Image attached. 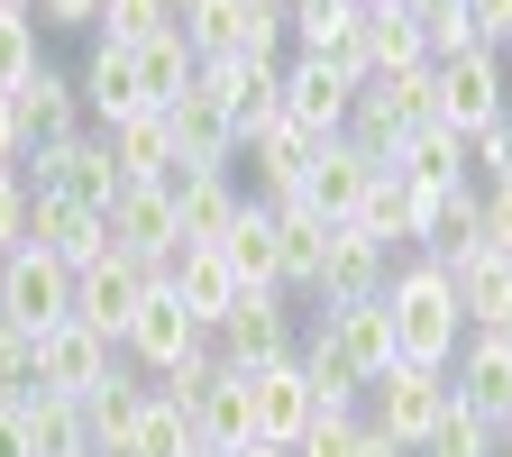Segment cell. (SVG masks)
I'll list each match as a JSON object with an SVG mask.
<instances>
[{
  "mask_svg": "<svg viewBox=\"0 0 512 457\" xmlns=\"http://www.w3.org/2000/svg\"><path fill=\"white\" fill-rule=\"evenodd\" d=\"M384 311H394V357H412V366H458L467 311H458V275H448V266L403 256L394 284H384Z\"/></svg>",
  "mask_w": 512,
  "mask_h": 457,
  "instance_id": "1",
  "label": "cell"
},
{
  "mask_svg": "<svg viewBox=\"0 0 512 457\" xmlns=\"http://www.w3.org/2000/svg\"><path fill=\"white\" fill-rule=\"evenodd\" d=\"M302 366H311V384H375L394 366V311H384V293L375 302H311Z\"/></svg>",
  "mask_w": 512,
  "mask_h": 457,
  "instance_id": "2",
  "label": "cell"
},
{
  "mask_svg": "<svg viewBox=\"0 0 512 457\" xmlns=\"http://www.w3.org/2000/svg\"><path fill=\"white\" fill-rule=\"evenodd\" d=\"M458 412V384H448V366H412V357H394L375 384H366V421L375 430H394L412 457H421V439Z\"/></svg>",
  "mask_w": 512,
  "mask_h": 457,
  "instance_id": "3",
  "label": "cell"
},
{
  "mask_svg": "<svg viewBox=\"0 0 512 457\" xmlns=\"http://www.w3.org/2000/svg\"><path fill=\"white\" fill-rule=\"evenodd\" d=\"M202 348H211V330L174 302V284H156V293L138 302V320H128V339H119V366H138V375L156 384V375H174L183 357H202Z\"/></svg>",
  "mask_w": 512,
  "mask_h": 457,
  "instance_id": "4",
  "label": "cell"
},
{
  "mask_svg": "<svg viewBox=\"0 0 512 457\" xmlns=\"http://www.w3.org/2000/svg\"><path fill=\"white\" fill-rule=\"evenodd\" d=\"M0 320H19V330L74 320V266H55L46 247H10L0 256Z\"/></svg>",
  "mask_w": 512,
  "mask_h": 457,
  "instance_id": "5",
  "label": "cell"
},
{
  "mask_svg": "<svg viewBox=\"0 0 512 457\" xmlns=\"http://www.w3.org/2000/svg\"><path fill=\"white\" fill-rule=\"evenodd\" d=\"M101 220H110V247L128 256V266H147V275H165L174 247H183V220H174V192L165 183H128Z\"/></svg>",
  "mask_w": 512,
  "mask_h": 457,
  "instance_id": "6",
  "label": "cell"
},
{
  "mask_svg": "<svg viewBox=\"0 0 512 457\" xmlns=\"http://www.w3.org/2000/svg\"><path fill=\"white\" fill-rule=\"evenodd\" d=\"M110 375H119V348H110L101 330H83V320H55V330H37V394H74V403H92Z\"/></svg>",
  "mask_w": 512,
  "mask_h": 457,
  "instance_id": "7",
  "label": "cell"
},
{
  "mask_svg": "<svg viewBox=\"0 0 512 457\" xmlns=\"http://www.w3.org/2000/svg\"><path fill=\"white\" fill-rule=\"evenodd\" d=\"M503 110H512V74H503V55H494V46H467V55H448V64H439V119L458 128V138L494 128Z\"/></svg>",
  "mask_w": 512,
  "mask_h": 457,
  "instance_id": "8",
  "label": "cell"
},
{
  "mask_svg": "<svg viewBox=\"0 0 512 457\" xmlns=\"http://www.w3.org/2000/svg\"><path fill=\"white\" fill-rule=\"evenodd\" d=\"M28 183L37 192H64V202H83V211H110L119 192H128V174H119V156H110L101 128H83V138L55 147V156H28Z\"/></svg>",
  "mask_w": 512,
  "mask_h": 457,
  "instance_id": "9",
  "label": "cell"
},
{
  "mask_svg": "<svg viewBox=\"0 0 512 457\" xmlns=\"http://www.w3.org/2000/svg\"><path fill=\"white\" fill-rule=\"evenodd\" d=\"M348 110H357V74H339V64L320 55H284V119L302 128V138H348Z\"/></svg>",
  "mask_w": 512,
  "mask_h": 457,
  "instance_id": "10",
  "label": "cell"
},
{
  "mask_svg": "<svg viewBox=\"0 0 512 457\" xmlns=\"http://www.w3.org/2000/svg\"><path fill=\"white\" fill-rule=\"evenodd\" d=\"M476 247H485V183H430L421 220H412V256L458 266V256H476Z\"/></svg>",
  "mask_w": 512,
  "mask_h": 457,
  "instance_id": "11",
  "label": "cell"
},
{
  "mask_svg": "<svg viewBox=\"0 0 512 457\" xmlns=\"http://www.w3.org/2000/svg\"><path fill=\"white\" fill-rule=\"evenodd\" d=\"M211 348L229 366H275L302 348V320H293V293H238V311L211 330Z\"/></svg>",
  "mask_w": 512,
  "mask_h": 457,
  "instance_id": "12",
  "label": "cell"
},
{
  "mask_svg": "<svg viewBox=\"0 0 512 457\" xmlns=\"http://www.w3.org/2000/svg\"><path fill=\"white\" fill-rule=\"evenodd\" d=\"M156 284H165V275L128 266V256L110 247L101 266H83V275H74V320H83V330H101V339L119 348V339H128V320H138V302H147Z\"/></svg>",
  "mask_w": 512,
  "mask_h": 457,
  "instance_id": "13",
  "label": "cell"
},
{
  "mask_svg": "<svg viewBox=\"0 0 512 457\" xmlns=\"http://www.w3.org/2000/svg\"><path fill=\"white\" fill-rule=\"evenodd\" d=\"M238 375H247V394H256V439L293 448V439L320 421V394H311V366H302V348H293V357H275V366H238Z\"/></svg>",
  "mask_w": 512,
  "mask_h": 457,
  "instance_id": "14",
  "label": "cell"
},
{
  "mask_svg": "<svg viewBox=\"0 0 512 457\" xmlns=\"http://www.w3.org/2000/svg\"><path fill=\"white\" fill-rule=\"evenodd\" d=\"M448 384H458V412L512 430V330H467L458 366H448Z\"/></svg>",
  "mask_w": 512,
  "mask_h": 457,
  "instance_id": "15",
  "label": "cell"
},
{
  "mask_svg": "<svg viewBox=\"0 0 512 457\" xmlns=\"http://www.w3.org/2000/svg\"><path fill=\"white\" fill-rule=\"evenodd\" d=\"M10 101H19V128H28V156H55V147H74L83 128H92L83 83H74V74H55V64H37V74H28Z\"/></svg>",
  "mask_w": 512,
  "mask_h": 457,
  "instance_id": "16",
  "label": "cell"
},
{
  "mask_svg": "<svg viewBox=\"0 0 512 457\" xmlns=\"http://www.w3.org/2000/svg\"><path fill=\"white\" fill-rule=\"evenodd\" d=\"M28 247H46L55 256V266H101V256H110V220L101 211H83V202H64V192H37L28 183Z\"/></svg>",
  "mask_w": 512,
  "mask_h": 457,
  "instance_id": "17",
  "label": "cell"
},
{
  "mask_svg": "<svg viewBox=\"0 0 512 457\" xmlns=\"http://www.w3.org/2000/svg\"><path fill=\"white\" fill-rule=\"evenodd\" d=\"M394 266H403V256L394 247H375L366 229H330V256H320V284L302 293V302H375L384 284H394Z\"/></svg>",
  "mask_w": 512,
  "mask_h": 457,
  "instance_id": "18",
  "label": "cell"
},
{
  "mask_svg": "<svg viewBox=\"0 0 512 457\" xmlns=\"http://www.w3.org/2000/svg\"><path fill=\"white\" fill-rule=\"evenodd\" d=\"M165 119H174V174H229L238 165V128H229V110L202 83H192Z\"/></svg>",
  "mask_w": 512,
  "mask_h": 457,
  "instance_id": "19",
  "label": "cell"
},
{
  "mask_svg": "<svg viewBox=\"0 0 512 457\" xmlns=\"http://www.w3.org/2000/svg\"><path fill=\"white\" fill-rule=\"evenodd\" d=\"M238 156L256 165V202H266V211H284V202H302V192H311V156H320V138H302L293 119H275L266 138H247Z\"/></svg>",
  "mask_w": 512,
  "mask_h": 457,
  "instance_id": "20",
  "label": "cell"
},
{
  "mask_svg": "<svg viewBox=\"0 0 512 457\" xmlns=\"http://www.w3.org/2000/svg\"><path fill=\"white\" fill-rule=\"evenodd\" d=\"M375 174H384V156H366L357 138H330V147L311 156V192H302V202H311L320 220H357L366 192H375Z\"/></svg>",
  "mask_w": 512,
  "mask_h": 457,
  "instance_id": "21",
  "label": "cell"
},
{
  "mask_svg": "<svg viewBox=\"0 0 512 457\" xmlns=\"http://www.w3.org/2000/svg\"><path fill=\"white\" fill-rule=\"evenodd\" d=\"M165 192H174V220H183V247H220V238L238 229V211L256 202V192H238L229 174H174Z\"/></svg>",
  "mask_w": 512,
  "mask_h": 457,
  "instance_id": "22",
  "label": "cell"
},
{
  "mask_svg": "<svg viewBox=\"0 0 512 457\" xmlns=\"http://www.w3.org/2000/svg\"><path fill=\"white\" fill-rule=\"evenodd\" d=\"M165 284H174V302L192 311V320H202V330H220V320L238 311V275H229V256L220 247H174V266H165Z\"/></svg>",
  "mask_w": 512,
  "mask_h": 457,
  "instance_id": "23",
  "label": "cell"
},
{
  "mask_svg": "<svg viewBox=\"0 0 512 457\" xmlns=\"http://www.w3.org/2000/svg\"><path fill=\"white\" fill-rule=\"evenodd\" d=\"M83 110H92V128H119V119H138L147 110V92H138V55L128 46H110V37H92V55H83Z\"/></svg>",
  "mask_w": 512,
  "mask_h": 457,
  "instance_id": "24",
  "label": "cell"
},
{
  "mask_svg": "<svg viewBox=\"0 0 512 457\" xmlns=\"http://www.w3.org/2000/svg\"><path fill=\"white\" fill-rule=\"evenodd\" d=\"M220 256H229V275H238L247 293H284V238H275V211H266V202L238 211V229L220 238Z\"/></svg>",
  "mask_w": 512,
  "mask_h": 457,
  "instance_id": "25",
  "label": "cell"
},
{
  "mask_svg": "<svg viewBox=\"0 0 512 457\" xmlns=\"http://www.w3.org/2000/svg\"><path fill=\"white\" fill-rule=\"evenodd\" d=\"M458 311H467V330H503L512 320V256L503 247H476V256H458Z\"/></svg>",
  "mask_w": 512,
  "mask_h": 457,
  "instance_id": "26",
  "label": "cell"
},
{
  "mask_svg": "<svg viewBox=\"0 0 512 457\" xmlns=\"http://www.w3.org/2000/svg\"><path fill=\"white\" fill-rule=\"evenodd\" d=\"M101 138H110V156H119L128 183H174V119L165 110H138V119L101 128Z\"/></svg>",
  "mask_w": 512,
  "mask_h": 457,
  "instance_id": "27",
  "label": "cell"
},
{
  "mask_svg": "<svg viewBox=\"0 0 512 457\" xmlns=\"http://www.w3.org/2000/svg\"><path fill=\"white\" fill-rule=\"evenodd\" d=\"M421 192H430V183H412V174H394V165H384V174H375V192H366V211H357L348 229H366L375 247L412 256V220H421Z\"/></svg>",
  "mask_w": 512,
  "mask_h": 457,
  "instance_id": "28",
  "label": "cell"
},
{
  "mask_svg": "<svg viewBox=\"0 0 512 457\" xmlns=\"http://www.w3.org/2000/svg\"><path fill=\"white\" fill-rule=\"evenodd\" d=\"M403 64H430L421 10H412V0H375V10H366V74H403Z\"/></svg>",
  "mask_w": 512,
  "mask_h": 457,
  "instance_id": "29",
  "label": "cell"
},
{
  "mask_svg": "<svg viewBox=\"0 0 512 457\" xmlns=\"http://www.w3.org/2000/svg\"><path fill=\"white\" fill-rule=\"evenodd\" d=\"M192 439H202L211 457H238V448L256 439V394H247V375H238V366L211 384V403L192 412Z\"/></svg>",
  "mask_w": 512,
  "mask_h": 457,
  "instance_id": "30",
  "label": "cell"
},
{
  "mask_svg": "<svg viewBox=\"0 0 512 457\" xmlns=\"http://www.w3.org/2000/svg\"><path fill=\"white\" fill-rule=\"evenodd\" d=\"M138 55V92H147V110H174L192 83H202V55L183 46V28H165V37H147V46H128Z\"/></svg>",
  "mask_w": 512,
  "mask_h": 457,
  "instance_id": "31",
  "label": "cell"
},
{
  "mask_svg": "<svg viewBox=\"0 0 512 457\" xmlns=\"http://www.w3.org/2000/svg\"><path fill=\"white\" fill-rule=\"evenodd\" d=\"M330 229H339V220H320L311 202H284V211H275V238H284V293H293V302L320 284V256H330Z\"/></svg>",
  "mask_w": 512,
  "mask_h": 457,
  "instance_id": "32",
  "label": "cell"
},
{
  "mask_svg": "<svg viewBox=\"0 0 512 457\" xmlns=\"http://www.w3.org/2000/svg\"><path fill=\"white\" fill-rule=\"evenodd\" d=\"M147 394H156V384H138V375H128V366H119V375L101 384V394L83 403V430H92V457H119V448H128V430H138V412H147Z\"/></svg>",
  "mask_w": 512,
  "mask_h": 457,
  "instance_id": "33",
  "label": "cell"
},
{
  "mask_svg": "<svg viewBox=\"0 0 512 457\" xmlns=\"http://www.w3.org/2000/svg\"><path fill=\"white\" fill-rule=\"evenodd\" d=\"M394 174H412V183H467L476 165H467V138L448 119H421L412 138L394 147Z\"/></svg>",
  "mask_w": 512,
  "mask_h": 457,
  "instance_id": "34",
  "label": "cell"
},
{
  "mask_svg": "<svg viewBox=\"0 0 512 457\" xmlns=\"http://www.w3.org/2000/svg\"><path fill=\"white\" fill-rule=\"evenodd\" d=\"M19 412H28V448L37 457H92V430H83L74 394H19Z\"/></svg>",
  "mask_w": 512,
  "mask_h": 457,
  "instance_id": "35",
  "label": "cell"
},
{
  "mask_svg": "<svg viewBox=\"0 0 512 457\" xmlns=\"http://www.w3.org/2000/svg\"><path fill=\"white\" fill-rule=\"evenodd\" d=\"M174 28H183V46L202 64L247 55V0H192V10H174Z\"/></svg>",
  "mask_w": 512,
  "mask_h": 457,
  "instance_id": "36",
  "label": "cell"
},
{
  "mask_svg": "<svg viewBox=\"0 0 512 457\" xmlns=\"http://www.w3.org/2000/svg\"><path fill=\"white\" fill-rule=\"evenodd\" d=\"M165 28H174V0H101V28H92V37L147 46V37H165Z\"/></svg>",
  "mask_w": 512,
  "mask_h": 457,
  "instance_id": "37",
  "label": "cell"
},
{
  "mask_svg": "<svg viewBox=\"0 0 512 457\" xmlns=\"http://www.w3.org/2000/svg\"><path fill=\"white\" fill-rule=\"evenodd\" d=\"M503 439H512V430H494V421H476V412H448V421L421 439V457H503Z\"/></svg>",
  "mask_w": 512,
  "mask_h": 457,
  "instance_id": "38",
  "label": "cell"
},
{
  "mask_svg": "<svg viewBox=\"0 0 512 457\" xmlns=\"http://www.w3.org/2000/svg\"><path fill=\"white\" fill-rule=\"evenodd\" d=\"M220 375H229V357H220V348H202V357H183L174 375H156V394H165V403H174V412L192 421V412L211 403V384H220Z\"/></svg>",
  "mask_w": 512,
  "mask_h": 457,
  "instance_id": "39",
  "label": "cell"
},
{
  "mask_svg": "<svg viewBox=\"0 0 512 457\" xmlns=\"http://www.w3.org/2000/svg\"><path fill=\"white\" fill-rule=\"evenodd\" d=\"M37 64H46V55H37V19H28V10H10V19H0V92H19Z\"/></svg>",
  "mask_w": 512,
  "mask_h": 457,
  "instance_id": "40",
  "label": "cell"
},
{
  "mask_svg": "<svg viewBox=\"0 0 512 457\" xmlns=\"http://www.w3.org/2000/svg\"><path fill=\"white\" fill-rule=\"evenodd\" d=\"M0 394H37V330L0 320Z\"/></svg>",
  "mask_w": 512,
  "mask_h": 457,
  "instance_id": "41",
  "label": "cell"
},
{
  "mask_svg": "<svg viewBox=\"0 0 512 457\" xmlns=\"http://www.w3.org/2000/svg\"><path fill=\"white\" fill-rule=\"evenodd\" d=\"M467 165H476L467 183H503V174H512V110H503L494 128H476V138H467Z\"/></svg>",
  "mask_w": 512,
  "mask_h": 457,
  "instance_id": "42",
  "label": "cell"
},
{
  "mask_svg": "<svg viewBox=\"0 0 512 457\" xmlns=\"http://www.w3.org/2000/svg\"><path fill=\"white\" fill-rule=\"evenodd\" d=\"M357 430H366V421H311V430L293 439V457H357Z\"/></svg>",
  "mask_w": 512,
  "mask_h": 457,
  "instance_id": "43",
  "label": "cell"
},
{
  "mask_svg": "<svg viewBox=\"0 0 512 457\" xmlns=\"http://www.w3.org/2000/svg\"><path fill=\"white\" fill-rule=\"evenodd\" d=\"M28 247V174H0V256Z\"/></svg>",
  "mask_w": 512,
  "mask_h": 457,
  "instance_id": "44",
  "label": "cell"
},
{
  "mask_svg": "<svg viewBox=\"0 0 512 457\" xmlns=\"http://www.w3.org/2000/svg\"><path fill=\"white\" fill-rule=\"evenodd\" d=\"M37 28H101V0H28Z\"/></svg>",
  "mask_w": 512,
  "mask_h": 457,
  "instance_id": "45",
  "label": "cell"
},
{
  "mask_svg": "<svg viewBox=\"0 0 512 457\" xmlns=\"http://www.w3.org/2000/svg\"><path fill=\"white\" fill-rule=\"evenodd\" d=\"M467 19H476V46H512V0H467Z\"/></svg>",
  "mask_w": 512,
  "mask_h": 457,
  "instance_id": "46",
  "label": "cell"
},
{
  "mask_svg": "<svg viewBox=\"0 0 512 457\" xmlns=\"http://www.w3.org/2000/svg\"><path fill=\"white\" fill-rule=\"evenodd\" d=\"M0 174H28V128H19V101L0 92Z\"/></svg>",
  "mask_w": 512,
  "mask_h": 457,
  "instance_id": "47",
  "label": "cell"
},
{
  "mask_svg": "<svg viewBox=\"0 0 512 457\" xmlns=\"http://www.w3.org/2000/svg\"><path fill=\"white\" fill-rule=\"evenodd\" d=\"M485 247H503V256H512V174H503V183H485Z\"/></svg>",
  "mask_w": 512,
  "mask_h": 457,
  "instance_id": "48",
  "label": "cell"
},
{
  "mask_svg": "<svg viewBox=\"0 0 512 457\" xmlns=\"http://www.w3.org/2000/svg\"><path fill=\"white\" fill-rule=\"evenodd\" d=\"M0 457H37V448H28V412H19V394H0Z\"/></svg>",
  "mask_w": 512,
  "mask_h": 457,
  "instance_id": "49",
  "label": "cell"
},
{
  "mask_svg": "<svg viewBox=\"0 0 512 457\" xmlns=\"http://www.w3.org/2000/svg\"><path fill=\"white\" fill-rule=\"evenodd\" d=\"M357 457H412V448H403L394 430H375V421H366V430H357Z\"/></svg>",
  "mask_w": 512,
  "mask_h": 457,
  "instance_id": "50",
  "label": "cell"
},
{
  "mask_svg": "<svg viewBox=\"0 0 512 457\" xmlns=\"http://www.w3.org/2000/svg\"><path fill=\"white\" fill-rule=\"evenodd\" d=\"M238 457H293V448H275V439H247V448H238Z\"/></svg>",
  "mask_w": 512,
  "mask_h": 457,
  "instance_id": "51",
  "label": "cell"
},
{
  "mask_svg": "<svg viewBox=\"0 0 512 457\" xmlns=\"http://www.w3.org/2000/svg\"><path fill=\"white\" fill-rule=\"evenodd\" d=\"M10 10H19V0H0V19H10Z\"/></svg>",
  "mask_w": 512,
  "mask_h": 457,
  "instance_id": "52",
  "label": "cell"
},
{
  "mask_svg": "<svg viewBox=\"0 0 512 457\" xmlns=\"http://www.w3.org/2000/svg\"><path fill=\"white\" fill-rule=\"evenodd\" d=\"M412 10H439V0H412Z\"/></svg>",
  "mask_w": 512,
  "mask_h": 457,
  "instance_id": "53",
  "label": "cell"
},
{
  "mask_svg": "<svg viewBox=\"0 0 512 457\" xmlns=\"http://www.w3.org/2000/svg\"><path fill=\"white\" fill-rule=\"evenodd\" d=\"M503 74H512V46H503Z\"/></svg>",
  "mask_w": 512,
  "mask_h": 457,
  "instance_id": "54",
  "label": "cell"
},
{
  "mask_svg": "<svg viewBox=\"0 0 512 457\" xmlns=\"http://www.w3.org/2000/svg\"><path fill=\"white\" fill-rule=\"evenodd\" d=\"M174 10H192V0H174Z\"/></svg>",
  "mask_w": 512,
  "mask_h": 457,
  "instance_id": "55",
  "label": "cell"
},
{
  "mask_svg": "<svg viewBox=\"0 0 512 457\" xmlns=\"http://www.w3.org/2000/svg\"><path fill=\"white\" fill-rule=\"evenodd\" d=\"M503 457H512V439H503Z\"/></svg>",
  "mask_w": 512,
  "mask_h": 457,
  "instance_id": "56",
  "label": "cell"
},
{
  "mask_svg": "<svg viewBox=\"0 0 512 457\" xmlns=\"http://www.w3.org/2000/svg\"><path fill=\"white\" fill-rule=\"evenodd\" d=\"M366 10H375V0H366Z\"/></svg>",
  "mask_w": 512,
  "mask_h": 457,
  "instance_id": "57",
  "label": "cell"
},
{
  "mask_svg": "<svg viewBox=\"0 0 512 457\" xmlns=\"http://www.w3.org/2000/svg\"><path fill=\"white\" fill-rule=\"evenodd\" d=\"M503 330H512V320H503Z\"/></svg>",
  "mask_w": 512,
  "mask_h": 457,
  "instance_id": "58",
  "label": "cell"
},
{
  "mask_svg": "<svg viewBox=\"0 0 512 457\" xmlns=\"http://www.w3.org/2000/svg\"><path fill=\"white\" fill-rule=\"evenodd\" d=\"M19 10H28V0H19Z\"/></svg>",
  "mask_w": 512,
  "mask_h": 457,
  "instance_id": "59",
  "label": "cell"
}]
</instances>
